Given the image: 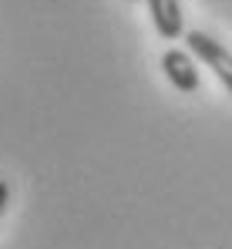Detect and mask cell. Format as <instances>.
<instances>
[{
    "mask_svg": "<svg viewBox=\"0 0 232 249\" xmlns=\"http://www.w3.org/2000/svg\"><path fill=\"white\" fill-rule=\"evenodd\" d=\"M185 44H189V51H192L195 57H202V64H209L215 71V78L226 84L229 94H232V54L219 41H212L209 34H202V31H189L185 34Z\"/></svg>",
    "mask_w": 232,
    "mask_h": 249,
    "instance_id": "obj_1",
    "label": "cell"
},
{
    "mask_svg": "<svg viewBox=\"0 0 232 249\" xmlns=\"http://www.w3.org/2000/svg\"><path fill=\"white\" fill-rule=\"evenodd\" d=\"M161 68H165V78L175 84V91H182V94L198 91V71H195V61L185 51H165Z\"/></svg>",
    "mask_w": 232,
    "mask_h": 249,
    "instance_id": "obj_2",
    "label": "cell"
},
{
    "mask_svg": "<svg viewBox=\"0 0 232 249\" xmlns=\"http://www.w3.org/2000/svg\"><path fill=\"white\" fill-rule=\"evenodd\" d=\"M148 10H152L155 31L165 41H178L185 34V17H182V3L178 0H148Z\"/></svg>",
    "mask_w": 232,
    "mask_h": 249,
    "instance_id": "obj_3",
    "label": "cell"
},
{
    "mask_svg": "<svg viewBox=\"0 0 232 249\" xmlns=\"http://www.w3.org/2000/svg\"><path fill=\"white\" fill-rule=\"evenodd\" d=\"M7 202H10V185H7V182L0 178V215L7 212Z\"/></svg>",
    "mask_w": 232,
    "mask_h": 249,
    "instance_id": "obj_4",
    "label": "cell"
}]
</instances>
